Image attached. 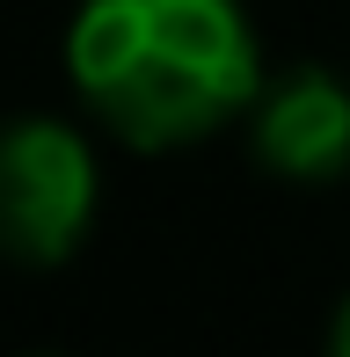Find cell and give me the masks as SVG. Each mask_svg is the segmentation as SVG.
<instances>
[{
  "mask_svg": "<svg viewBox=\"0 0 350 357\" xmlns=\"http://www.w3.org/2000/svg\"><path fill=\"white\" fill-rule=\"evenodd\" d=\"M328 350H343V357H350V299H343V314L328 321Z\"/></svg>",
  "mask_w": 350,
  "mask_h": 357,
  "instance_id": "obj_4",
  "label": "cell"
},
{
  "mask_svg": "<svg viewBox=\"0 0 350 357\" xmlns=\"http://www.w3.org/2000/svg\"><path fill=\"white\" fill-rule=\"evenodd\" d=\"M256 153L292 183H328L350 168V88L321 66L284 73L256 95Z\"/></svg>",
  "mask_w": 350,
  "mask_h": 357,
  "instance_id": "obj_3",
  "label": "cell"
},
{
  "mask_svg": "<svg viewBox=\"0 0 350 357\" xmlns=\"http://www.w3.org/2000/svg\"><path fill=\"white\" fill-rule=\"evenodd\" d=\"M66 73L124 146H197L263 95L241 0H81Z\"/></svg>",
  "mask_w": 350,
  "mask_h": 357,
  "instance_id": "obj_1",
  "label": "cell"
},
{
  "mask_svg": "<svg viewBox=\"0 0 350 357\" xmlns=\"http://www.w3.org/2000/svg\"><path fill=\"white\" fill-rule=\"evenodd\" d=\"M95 219V153L59 117L0 124V255L44 270L81 248Z\"/></svg>",
  "mask_w": 350,
  "mask_h": 357,
  "instance_id": "obj_2",
  "label": "cell"
}]
</instances>
